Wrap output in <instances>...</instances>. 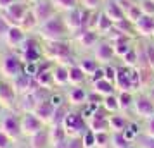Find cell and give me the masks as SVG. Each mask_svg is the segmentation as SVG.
Listing matches in <instances>:
<instances>
[{
	"mask_svg": "<svg viewBox=\"0 0 154 148\" xmlns=\"http://www.w3.org/2000/svg\"><path fill=\"white\" fill-rule=\"evenodd\" d=\"M71 31L68 29L64 17L61 12H57L54 17H50L47 22L38 26V35L45 42H57V40H66Z\"/></svg>",
	"mask_w": 154,
	"mask_h": 148,
	"instance_id": "1",
	"label": "cell"
},
{
	"mask_svg": "<svg viewBox=\"0 0 154 148\" xmlns=\"http://www.w3.org/2000/svg\"><path fill=\"white\" fill-rule=\"evenodd\" d=\"M43 57L45 60L56 64H64L66 60H71V43L68 40L47 42L43 47Z\"/></svg>",
	"mask_w": 154,
	"mask_h": 148,
	"instance_id": "2",
	"label": "cell"
},
{
	"mask_svg": "<svg viewBox=\"0 0 154 148\" xmlns=\"http://www.w3.org/2000/svg\"><path fill=\"white\" fill-rule=\"evenodd\" d=\"M61 126L64 127L68 138H75V136H83L85 131H88V120L83 117L82 112L69 110L66 114V117H64Z\"/></svg>",
	"mask_w": 154,
	"mask_h": 148,
	"instance_id": "3",
	"label": "cell"
},
{
	"mask_svg": "<svg viewBox=\"0 0 154 148\" xmlns=\"http://www.w3.org/2000/svg\"><path fill=\"white\" fill-rule=\"evenodd\" d=\"M0 72L7 79L16 81L24 74V62L16 54H4L0 59Z\"/></svg>",
	"mask_w": 154,
	"mask_h": 148,
	"instance_id": "4",
	"label": "cell"
},
{
	"mask_svg": "<svg viewBox=\"0 0 154 148\" xmlns=\"http://www.w3.org/2000/svg\"><path fill=\"white\" fill-rule=\"evenodd\" d=\"M88 16L90 12L85 10L83 7H76V9H71L68 12H63L64 22L69 29L71 33H78L80 29L87 28V21H88Z\"/></svg>",
	"mask_w": 154,
	"mask_h": 148,
	"instance_id": "5",
	"label": "cell"
},
{
	"mask_svg": "<svg viewBox=\"0 0 154 148\" xmlns=\"http://www.w3.org/2000/svg\"><path fill=\"white\" fill-rule=\"evenodd\" d=\"M42 55H43V48L36 38H26L24 43L19 47V57L24 64L40 62Z\"/></svg>",
	"mask_w": 154,
	"mask_h": 148,
	"instance_id": "6",
	"label": "cell"
},
{
	"mask_svg": "<svg viewBox=\"0 0 154 148\" xmlns=\"http://www.w3.org/2000/svg\"><path fill=\"white\" fill-rule=\"evenodd\" d=\"M29 9H31V4L29 2H26V0H17L9 9L2 10L0 14L5 17V21L11 26H21L23 19H24V16H26V12H28Z\"/></svg>",
	"mask_w": 154,
	"mask_h": 148,
	"instance_id": "7",
	"label": "cell"
},
{
	"mask_svg": "<svg viewBox=\"0 0 154 148\" xmlns=\"http://www.w3.org/2000/svg\"><path fill=\"white\" fill-rule=\"evenodd\" d=\"M31 10H33L36 21H38V26H42L43 22H47L50 17H54L59 12L50 0H38L35 4H31Z\"/></svg>",
	"mask_w": 154,
	"mask_h": 148,
	"instance_id": "8",
	"label": "cell"
},
{
	"mask_svg": "<svg viewBox=\"0 0 154 148\" xmlns=\"http://www.w3.org/2000/svg\"><path fill=\"white\" fill-rule=\"evenodd\" d=\"M43 129V122L36 117L35 112H23L21 114V133L26 138H31L33 134Z\"/></svg>",
	"mask_w": 154,
	"mask_h": 148,
	"instance_id": "9",
	"label": "cell"
},
{
	"mask_svg": "<svg viewBox=\"0 0 154 148\" xmlns=\"http://www.w3.org/2000/svg\"><path fill=\"white\" fill-rule=\"evenodd\" d=\"M0 129H2L5 134H9L12 141L19 140V138L23 136V133H21V117H17L16 114L5 115V117L2 119V122H0Z\"/></svg>",
	"mask_w": 154,
	"mask_h": 148,
	"instance_id": "10",
	"label": "cell"
},
{
	"mask_svg": "<svg viewBox=\"0 0 154 148\" xmlns=\"http://www.w3.org/2000/svg\"><path fill=\"white\" fill-rule=\"evenodd\" d=\"M133 110L142 119H149L154 115V98L147 95H137L133 102Z\"/></svg>",
	"mask_w": 154,
	"mask_h": 148,
	"instance_id": "11",
	"label": "cell"
},
{
	"mask_svg": "<svg viewBox=\"0 0 154 148\" xmlns=\"http://www.w3.org/2000/svg\"><path fill=\"white\" fill-rule=\"evenodd\" d=\"M75 42L82 47V48H95V45L99 43V33L94 29H80L78 33H75Z\"/></svg>",
	"mask_w": 154,
	"mask_h": 148,
	"instance_id": "12",
	"label": "cell"
},
{
	"mask_svg": "<svg viewBox=\"0 0 154 148\" xmlns=\"http://www.w3.org/2000/svg\"><path fill=\"white\" fill-rule=\"evenodd\" d=\"M17 100V90H16L14 83L11 81H2L0 85V102L4 107H12Z\"/></svg>",
	"mask_w": 154,
	"mask_h": 148,
	"instance_id": "13",
	"label": "cell"
},
{
	"mask_svg": "<svg viewBox=\"0 0 154 148\" xmlns=\"http://www.w3.org/2000/svg\"><path fill=\"white\" fill-rule=\"evenodd\" d=\"M94 57L97 59L100 64H109L114 59V48H112L111 42H99L94 48Z\"/></svg>",
	"mask_w": 154,
	"mask_h": 148,
	"instance_id": "14",
	"label": "cell"
},
{
	"mask_svg": "<svg viewBox=\"0 0 154 148\" xmlns=\"http://www.w3.org/2000/svg\"><path fill=\"white\" fill-rule=\"evenodd\" d=\"M28 36H26V31L21 28V26H11L7 31V35H5V43H7L11 48H19L24 40H26Z\"/></svg>",
	"mask_w": 154,
	"mask_h": 148,
	"instance_id": "15",
	"label": "cell"
},
{
	"mask_svg": "<svg viewBox=\"0 0 154 148\" xmlns=\"http://www.w3.org/2000/svg\"><path fill=\"white\" fill-rule=\"evenodd\" d=\"M107 112H97L90 117L88 120V129L94 133H106V131H111L109 129V115H106Z\"/></svg>",
	"mask_w": 154,
	"mask_h": 148,
	"instance_id": "16",
	"label": "cell"
},
{
	"mask_svg": "<svg viewBox=\"0 0 154 148\" xmlns=\"http://www.w3.org/2000/svg\"><path fill=\"white\" fill-rule=\"evenodd\" d=\"M66 98H68V102H69L71 105L78 107V105H87L90 95L87 91V88H83V86H73L69 91H68Z\"/></svg>",
	"mask_w": 154,
	"mask_h": 148,
	"instance_id": "17",
	"label": "cell"
},
{
	"mask_svg": "<svg viewBox=\"0 0 154 148\" xmlns=\"http://www.w3.org/2000/svg\"><path fill=\"white\" fill-rule=\"evenodd\" d=\"M102 12H104V14L107 16L114 24L125 19V10L118 5V2H116V0H106L104 7H102Z\"/></svg>",
	"mask_w": 154,
	"mask_h": 148,
	"instance_id": "18",
	"label": "cell"
},
{
	"mask_svg": "<svg viewBox=\"0 0 154 148\" xmlns=\"http://www.w3.org/2000/svg\"><path fill=\"white\" fill-rule=\"evenodd\" d=\"M33 112L36 114V117L42 120L43 124H47V122H50L52 124V119H54V114H56V109L50 105L49 98L42 100L38 105H36V109L33 110Z\"/></svg>",
	"mask_w": 154,
	"mask_h": 148,
	"instance_id": "19",
	"label": "cell"
},
{
	"mask_svg": "<svg viewBox=\"0 0 154 148\" xmlns=\"http://www.w3.org/2000/svg\"><path fill=\"white\" fill-rule=\"evenodd\" d=\"M116 90L119 91H132L133 85H132V79H130V67H118V74H116Z\"/></svg>",
	"mask_w": 154,
	"mask_h": 148,
	"instance_id": "20",
	"label": "cell"
},
{
	"mask_svg": "<svg viewBox=\"0 0 154 148\" xmlns=\"http://www.w3.org/2000/svg\"><path fill=\"white\" fill-rule=\"evenodd\" d=\"M133 26H135V31H137L140 36L151 38V36L154 35V16H146L144 14Z\"/></svg>",
	"mask_w": 154,
	"mask_h": 148,
	"instance_id": "21",
	"label": "cell"
},
{
	"mask_svg": "<svg viewBox=\"0 0 154 148\" xmlns=\"http://www.w3.org/2000/svg\"><path fill=\"white\" fill-rule=\"evenodd\" d=\"M52 76H54V85L57 86L69 85V67L66 64H54Z\"/></svg>",
	"mask_w": 154,
	"mask_h": 148,
	"instance_id": "22",
	"label": "cell"
},
{
	"mask_svg": "<svg viewBox=\"0 0 154 148\" xmlns=\"http://www.w3.org/2000/svg\"><path fill=\"white\" fill-rule=\"evenodd\" d=\"M112 48H114V55L118 59H123V57L133 48L132 42H130V36H119L116 40H112Z\"/></svg>",
	"mask_w": 154,
	"mask_h": 148,
	"instance_id": "23",
	"label": "cell"
},
{
	"mask_svg": "<svg viewBox=\"0 0 154 148\" xmlns=\"http://www.w3.org/2000/svg\"><path fill=\"white\" fill-rule=\"evenodd\" d=\"M29 140H31V143H29L31 148H50L52 147V143H50V131L45 129V127L42 131H38L36 134H33Z\"/></svg>",
	"mask_w": 154,
	"mask_h": 148,
	"instance_id": "24",
	"label": "cell"
},
{
	"mask_svg": "<svg viewBox=\"0 0 154 148\" xmlns=\"http://www.w3.org/2000/svg\"><path fill=\"white\" fill-rule=\"evenodd\" d=\"M92 91L97 93L99 97H107V95L116 93V85L107 81V79H100V81L92 83Z\"/></svg>",
	"mask_w": 154,
	"mask_h": 148,
	"instance_id": "25",
	"label": "cell"
},
{
	"mask_svg": "<svg viewBox=\"0 0 154 148\" xmlns=\"http://www.w3.org/2000/svg\"><path fill=\"white\" fill-rule=\"evenodd\" d=\"M88 78L85 74V71L78 65V62H73L69 64V85L73 86H80L85 83V79Z\"/></svg>",
	"mask_w": 154,
	"mask_h": 148,
	"instance_id": "26",
	"label": "cell"
},
{
	"mask_svg": "<svg viewBox=\"0 0 154 148\" xmlns=\"http://www.w3.org/2000/svg\"><path fill=\"white\" fill-rule=\"evenodd\" d=\"M78 65L85 71V74H87V76H92L97 69L102 67V64L99 62L95 57H83V59H80V60H78Z\"/></svg>",
	"mask_w": 154,
	"mask_h": 148,
	"instance_id": "27",
	"label": "cell"
},
{
	"mask_svg": "<svg viewBox=\"0 0 154 148\" xmlns=\"http://www.w3.org/2000/svg\"><path fill=\"white\" fill-rule=\"evenodd\" d=\"M128 124L130 122L123 115H118V114H111L109 115V129H111V133H123L128 127Z\"/></svg>",
	"mask_w": 154,
	"mask_h": 148,
	"instance_id": "28",
	"label": "cell"
},
{
	"mask_svg": "<svg viewBox=\"0 0 154 148\" xmlns=\"http://www.w3.org/2000/svg\"><path fill=\"white\" fill-rule=\"evenodd\" d=\"M114 28V22L107 17V16L100 10V14H99V19H97V24H95V31H97L99 35H109Z\"/></svg>",
	"mask_w": 154,
	"mask_h": 148,
	"instance_id": "29",
	"label": "cell"
},
{
	"mask_svg": "<svg viewBox=\"0 0 154 148\" xmlns=\"http://www.w3.org/2000/svg\"><path fill=\"white\" fill-rule=\"evenodd\" d=\"M102 107L107 114H116L119 112V100L118 95L112 93V95H107V97H102Z\"/></svg>",
	"mask_w": 154,
	"mask_h": 148,
	"instance_id": "30",
	"label": "cell"
},
{
	"mask_svg": "<svg viewBox=\"0 0 154 148\" xmlns=\"http://www.w3.org/2000/svg\"><path fill=\"white\" fill-rule=\"evenodd\" d=\"M133 141L125 136V133H111V147L112 148H132Z\"/></svg>",
	"mask_w": 154,
	"mask_h": 148,
	"instance_id": "31",
	"label": "cell"
},
{
	"mask_svg": "<svg viewBox=\"0 0 154 148\" xmlns=\"http://www.w3.org/2000/svg\"><path fill=\"white\" fill-rule=\"evenodd\" d=\"M54 4V7L59 10V12H68L71 9L80 7V0H50Z\"/></svg>",
	"mask_w": 154,
	"mask_h": 148,
	"instance_id": "32",
	"label": "cell"
},
{
	"mask_svg": "<svg viewBox=\"0 0 154 148\" xmlns=\"http://www.w3.org/2000/svg\"><path fill=\"white\" fill-rule=\"evenodd\" d=\"M118 100H119V110H128V109L133 107L135 97L132 95V91H119Z\"/></svg>",
	"mask_w": 154,
	"mask_h": 148,
	"instance_id": "33",
	"label": "cell"
},
{
	"mask_svg": "<svg viewBox=\"0 0 154 148\" xmlns=\"http://www.w3.org/2000/svg\"><path fill=\"white\" fill-rule=\"evenodd\" d=\"M123 65L125 67H139V60H140V55H139V52H137V48L133 47L128 54H126L123 59Z\"/></svg>",
	"mask_w": 154,
	"mask_h": 148,
	"instance_id": "34",
	"label": "cell"
},
{
	"mask_svg": "<svg viewBox=\"0 0 154 148\" xmlns=\"http://www.w3.org/2000/svg\"><path fill=\"white\" fill-rule=\"evenodd\" d=\"M144 65L142 67H151L154 71V43L147 42L144 47Z\"/></svg>",
	"mask_w": 154,
	"mask_h": 148,
	"instance_id": "35",
	"label": "cell"
},
{
	"mask_svg": "<svg viewBox=\"0 0 154 148\" xmlns=\"http://www.w3.org/2000/svg\"><path fill=\"white\" fill-rule=\"evenodd\" d=\"M21 28L28 33V31H31V29H35V28H38V21H36V17H35V14H33V10L29 9L28 12H26V16H24V19H23V22H21Z\"/></svg>",
	"mask_w": 154,
	"mask_h": 148,
	"instance_id": "36",
	"label": "cell"
},
{
	"mask_svg": "<svg viewBox=\"0 0 154 148\" xmlns=\"http://www.w3.org/2000/svg\"><path fill=\"white\" fill-rule=\"evenodd\" d=\"M80 7H83L88 12H97L102 10L100 7H104V0H80Z\"/></svg>",
	"mask_w": 154,
	"mask_h": 148,
	"instance_id": "37",
	"label": "cell"
},
{
	"mask_svg": "<svg viewBox=\"0 0 154 148\" xmlns=\"http://www.w3.org/2000/svg\"><path fill=\"white\" fill-rule=\"evenodd\" d=\"M142 16H144V12H142V9H140L139 2H137L135 5H132V7H130V9L125 12V17H126L130 22H132V24H135V22L139 21Z\"/></svg>",
	"mask_w": 154,
	"mask_h": 148,
	"instance_id": "38",
	"label": "cell"
},
{
	"mask_svg": "<svg viewBox=\"0 0 154 148\" xmlns=\"http://www.w3.org/2000/svg\"><path fill=\"white\" fill-rule=\"evenodd\" d=\"M47 98H49L50 105L54 107V109L64 107V105H66V102H68V98H66V95H63V93H52V95H49Z\"/></svg>",
	"mask_w": 154,
	"mask_h": 148,
	"instance_id": "39",
	"label": "cell"
},
{
	"mask_svg": "<svg viewBox=\"0 0 154 148\" xmlns=\"http://www.w3.org/2000/svg\"><path fill=\"white\" fill-rule=\"evenodd\" d=\"M107 145H111V134H109V131L95 133V148H106Z\"/></svg>",
	"mask_w": 154,
	"mask_h": 148,
	"instance_id": "40",
	"label": "cell"
},
{
	"mask_svg": "<svg viewBox=\"0 0 154 148\" xmlns=\"http://www.w3.org/2000/svg\"><path fill=\"white\" fill-rule=\"evenodd\" d=\"M82 141H83V148H95V133L90 129L85 131L82 136Z\"/></svg>",
	"mask_w": 154,
	"mask_h": 148,
	"instance_id": "41",
	"label": "cell"
},
{
	"mask_svg": "<svg viewBox=\"0 0 154 148\" xmlns=\"http://www.w3.org/2000/svg\"><path fill=\"white\" fill-rule=\"evenodd\" d=\"M139 5L146 16H154V0H139Z\"/></svg>",
	"mask_w": 154,
	"mask_h": 148,
	"instance_id": "42",
	"label": "cell"
},
{
	"mask_svg": "<svg viewBox=\"0 0 154 148\" xmlns=\"http://www.w3.org/2000/svg\"><path fill=\"white\" fill-rule=\"evenodd\" d=\"M123 133H125V136L130 141H133L135 138H137V134H139V126H135L133 122H130V124H128V127H126Z\"/></svg>",
	"mask_w": 154,
	"mask_h": 148,
	"instance_id": "43",
	"label": "cell"
},
{
	"mask_svg": "<svg viewBox=\"0 0 154 148\" xmlns=\"http://www.w3.org/2000/svg\"><path fill=\"white\" fill-rule=\"evenodd\" d=\"M64 145L66 148H83V141H82V136H75V138H68Z\"/></svg>",
	"mask_w": 154,
	"mask_h": 148,
	"instance_id": "44",
	"label": "cell"
},
{
	"mask_svg": "<svg viewBox=\"0 0 154 148\" xmlns=\"http://www.w3.org/2000/svg\"><path fill=\"white\" fill-rule=\"evenodd\" d=\"M104 71H106V79L114 83L116 81V74H118V67H112V65H104Z\"/></svg>",
	"mask_w": 154,
	"mask_h": 148,
	"instance_id": "45",
	"label": "cell"
},
{
	"mask_svg": "<svg viewBox=\"0 0 154 148\" xmlns=\"http://www.w3.org/2000/svg\"><path fill=\"white\" fill-rule=\"evenodd\" d=\"M88 79H90V83H95V81H100V79H106V71H104V65L100 67V69H97L92 76H88Z\"/></svg>",
	"mask_w": 154,
	"mask_h": 148,
	"instance_id": "46",
	"label": "cell"
},
{
	"mask_svg": "<svg viewBox=\"0 0 154 148\" xmlns=\"http://www.w3.org/2000/svg\"><path fill=\"white\" fill-rule=\"evenodd\" d=\"M9 28H11V24L5 21V17H4V16L0 14V38H5Z\"/></svg>",
	"mask_w": 154,
	"mask_h": 148,
	"instance_id": "47",
	"label": "cell"
},
{
	"mask_svg": "<svg viewBox=\"0 0 154 148\" xmlns=\"http://www.w3.org/2000/svg\"><path fill=\"white\" fill-rule=\"evenodd\" d=\"M11 136L5 134L2 129H0V148H11Z\"/></svg>",
	"mask_w": 154,
	"mask_h": 148,
	"instance_id": "48",
	"label": "cell"
},
{
	"mask_svg": "<svg viewBox=\"0 0 154 148\" xmlns=\"http://www.w3.org/2000/svg\"><path fill=\"white\" fill-rule=\"evenodd\" d=\"M146 136H149V138H154V115L147 119V124H146Z\"/></svg>",
	"mask_w": 154,
	"mask_h": 148,
	"instance_id": "49",
	"label": "cell"
},
{
	"mask_svg": "<svg viewBox=\"0 0 154 148\" xmlns=\"http://www.w3.org/2000/svg\"><path fill=\"white\" fill-rule=\"evenodd\" d=\"M14 2H17V0H0V12L5 10V9H9Z\"/></svg>",
	"mask_w": 154,
	"mask_h": 148,
	"instance_id": "50",
	"label": "cell"
},
{
	"mask_svg": "<svg viewBox=\"0 0 154 148\" xmlns=\"http://www.w3.org/2000/svg\"><path fill=\"white\" fill-rule=\"evenodd\" d=\"M26 2H29V4H35V2H38V0H26Z\"/></svg>",
	"mask_w": 154,
	"mask_h": 148,
	"instance_id": "51",
	"label": "cell"
},
{
	"mask_svg": "<svg viewBox=\"0 0 154 148\" xmlns=\"http://www.w3.org/2000/svg\"><path fill=\"white\" fill-rule=\"evenodd\" d=\"M2 110H4V105H2V102H0V114H2Z\"/></svg>",
	"mask_w": 154,
	"mask_h": 148,
	"instance_id": "52",
	"label": "cell"
},
{
	"mask_svg": "<svg viewBox=\"0 0 154 148\" xmlns=\"http://www.w3.org/2000/svg\"><path fill=\"white\" fill-rule=\"evenodd\" d=\"M57 148H66V145H61V147H57Z\"/></svg>",
	"mask_w": 154,
	"mask_h": 148,
	"instance_id": "53",
	"label": "cell"
},
{
	"mask_svg": "<svg viewBox=\"0 0 154 148\" xmlns=\"http://www.w3.org/2000/svg\"><path fill=\"white\" fill-rule=\"evenodd\" d=\"M0 85H2V81H0Z\"/></svg>",
	"mask_w": 154,
	"mask_h": 148,
	"instance_id": "54",
	"label": "cell"
},
{
	"mask_svg": "<svg viewBox=\"0 0 154 148\" xmlns=\"http://www.w3.org/2000/svg\"><path fill=\"white\" fill-rule=\"evenodd\" d=\"M132 148H135V147H132Z\"/></svg>",
	"mask_w": 154,
	"mask_h": 148,
	"instance_id": "55",
	"label": "cell"
},
{
	"mask_svg": "<svg viewBox=\"0 0 154 148\" xmlns=\"http://www.w3.org/2000/svg\"><path fill=\"white\" fill-rule=\"evenodd\" d=\"M152 38H154V35H152Z\"/></svg>",
	"mask_w": 154,
	"mask_h": 148,
	"instance_id": "56",
	"label": "cell"
}]
</instances>
